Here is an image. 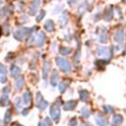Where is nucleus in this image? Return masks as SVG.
<instances>
[{"mask_svg":"<svg viewBox=\"0 0 126 126\" xmlns=\"http://www.w3.org/2000/svg\"><path fill=\"white\" fill-rule=\"evenodd\" d=\"M56 62H57V65H58L63 71H65V72H69V71H70L71 66H70V64H69L65 59H63V58H57V59H56Z\"/></svg>","mask_w":126,"mask_h":126,"instance_id":"obj_1","label":"nucleus"},{"mask_svg":"<svg viewBox=\"0 0 126 126\" xmlns=\"http://www.w3.org/2000/svg\"><path fill=\"white\" fill-rule=\"evenodd\" d=\"M50 114H51V117H52L53 120H55V121L59 120V118H60V110H59L58 104H54L50 108Z\"/></svg>","mask_w":126,"mask_h":126,"instance_id":"obj_2","label":"nucleus"},{"mask_svg":"<svg viewBox=\"0 0 126 126\" xmlns=\"http://www.w3.org/2000/svg\"><path fill=\"white\" fill-rule=\"evenodd\" d=\"M36 106L40 109V110H43L46 106H47V102L42 98L41 94H37V96H36Z\"/></svg>","mask_w":126,"mask_h":126,"instance_id":"obj_3","label":"nucleus"},{"mask_svg":"<svg viewBox=\"0 0 126 126\" xmlns=\"http://www.w3.org/2000/svg\"><path fill=\"white\" fill-rule=\"evenodd\" d=\"M94 120H95V123H96L98 126H107V125H108L107 119L104 118V117H102L101 115H96L95 118H94Z\"/></svg>","mask_w":126,"mask_h":126,"instance_id":"obj_4","label":"nucleus"},{"mask_svg":"<svg viewBox=\"0 0 126 126\" xmlns=\"http://www.w3.org/2000/svg\"><path fill=\"white\" fill-rule=\"evenodd\" d=\"M122 122H123V117H122V115L116 114V115H114V117L112 118L111 124H112V126H119L120 124H122Z\"/></svg>","mask_w":126,"mask_h":126,"instance_id":"obj_5","label":"nucleus"},{"mask_svg":"<svg viewBox=\"0 0 126 126\" xmlns=\"http://www.w3.org/2000/svg\"><path fill=\"white\" fill-rule=\"evenodd\" d=\"M76 105H77L76 100H71V101H68V102H66L64 104L63 109L64 110H72V109H74L76 107Z\"/></svg>","mask_w":126,"mask_h":126,"instance_id":"obj_6","label":"nucleus"},{"mask_svg":"<svg viewBox=\"0 0 126 126\" xmlns=\"http://www.w3.org/2000/svg\"><path fill=\"white\" fill-rule=\"evenodd\" d=\"M10 120H11V112H10V110L8 109V110L6 111V113H5V115H4V123H5V124H8V123L10 122Z\"/></svg>","mask_w":126,"mask_h":126,"instance_id":"obj_7","label":"nucleus"},{"mask_svg":"<svg viewBox=\"0 0 126 126\" xmlns=\"http://www.w3.org/2000/svg\"><path fill=\"white\" fill-rule=\"evenodd\" d=\"M30 101H31V94H30L29 92H27L24 94V103L28 104V103H30Z\"/></svg>","mask_w":126,"mask_h":126,"instance_id":"obj_8","label":"nucleus"},{"mask_svg":"<svg viewBox=\"0 0 126 126\" xmlns=\"http://www.w3.org/2000/svg\"><path fill=\"white\" fill-rule=\"evenodd\" d=\"M57 80H58V74H57V73H53L52 79H51V84H52V86H56Z\"/></svg>","mask_w":126,"mask_h":126,"instance_id":"obj_9","label":"nucleus"},{"mask_svg":"<svg viewBox=\"0 0 126 126\" xmlns=\"http://www.w3.org/2000/svg\"><path fill=\"white\" fill-rule=\"evenodd\" d=\"M82 114L84 115V117H89L90 114H91V112H90V110H89L88 108L83 107V109H82Z\"/></svg>","mask_w":126,"mask_h":126,"instance_id":"obj_10","label":"nucleus"},{"mask_svg":"<svg viewBox=\"0 0 126 126\" xmlns=\"http://www.w3.org/2000/svg\"><path fill=\"white\" fill-rule=\"evenodd\" d=\"M80 94H80V97H81L82 100H85V99L88 97V93H87L86 91H82Z\"/></svg>","mask_w":126,"mask_h":126,"instance_id":"obj_11","label":"nucleus"},{"mask_svg":"<svg viewBox=\"0 0 126 126\" xmlns=\"http://www.w3.org/2000/svg\"><path fill=\"white\" fill-rule=\"evenodd\" d=\"M7 103H8V97H7V95H3L2 98H1V104L6 105Z\"/></svg>","mask_w":126,"mask_h":126,"instance_id":"obj_12","label":"nucleus"},{"mask_svg":"<svg viewBox=\"0 0 126 126\" xmlns=\"http://www.w3.org/2000/svg\"><path fill=\"white\" fill-rule=\"evenodd\" d=\"M70 126H77V119L76 118H73L70 121Z\"/></svg>","mask_w":126,"mask_h":126,"instance_id":"obj_13","label":"nucleus"},{"mask_svg":"<svg viewBox=\"0 0 126 126\" xmlns=\"http://www.w3.org/2000/svg\"><path fill=\"white\" fill-rule=\"evenodd\" d=\"M65 90H66V84L62 83V84L60 85V92H61V93H63Z\"/></svg>","mask_w":126,"mask_h":126,"instance_id":"obj_14","label":"nucleus"},{"mask_svg":"<svg viewBox=\"0 0 126 126\" xmlns=\"http://www.w3.org/2000/svg\"><path fill=\"white\" fill-rule=\"evenodd\" d=\"M104 108H106V109H107V110H106V112H107V113H113V108H112V107H110V106H107V105H106V106H104Z\"/></svg>","mask_w":126,"mask_h":126,"instance_id":"obj_15","label":"nucleus"},{"mask_svg":"<svg viewBox=\"0 0 126 126\" xmlns=\"http://www.w3.org/2000/svg\"><path fill=\"white\" fill-rule=\"evenodd\" d=\"M45 123H46V124H48V126H51V125H52V122H51V120H50L48 117H46V118H45Z\"/></svg>","mask_w":126,"mask_h":126,"instance_id":"obj_16","label":"nucleus"},{"mask_svg":"<svg viewBox=\"0 0 126 126\" xmlns=\"http://www.w3.org/2000/svg\"><path fill=\"white\" fill-rule=\"evenodd\" d=\"M23 83H24V81H23V80H21V82H20V81H18V83H17L18 88H21V86L23 85Z\"/></svg>","mask_w":126,"mask_h":126,"instance_id":"obj_17","label":"nucleus"},{"mask_svg":"<svg viewBox=\"0 0 126 126\" xmlns=\"http://www.w3.org/2000/svg\"><path fill=\"white\" fill-rule=\"evenodd\" d=\"M38 126H46V125H45V123H43V122H39V123H38Z\"/></svg>","mask_w":126,"mask_h":126,"instance_id":"obj_18","label":"nucleus"},{"mask_svg":"<svg viewBox=\"0 0 126 126\" xmlns=\"http://www.w3.org/2000/svg\"><path fill=\"white\" fill-rule=\"evenodd\" d=\"M24 110H25V111H23V114H24V115H26V114H27L29 111H28V109H24Z\"/></svg>","mask_w":126,"mask_h":126,"instance_id":"obj_19","label":"nucleus"},{"mask_svg":"<svg viewBox=\"0 0 126 126\" xmlns=\"http://www.w3.org/2000/svg\"><path fill=\"white\" fill-rule=\"evenodd\" d=\"M19 126H22V125H19Z\"/></svg>","mask_w":126,"mask_h":126,"instance_id":"obj_20","label":"nucleus"},{"mask_svg":"<svg viewBox=\"0 0 126 126\" xmlns=\"http://www.w3.org/2000/svg\"><path fill=\"white\" fill-rule=\"evenodd\" d=\"M0 126H1V124H0Z\"/></svg>","mask_w":126,"mask_h":126,"instance_id":"obj_21","label":"nucleus"}]
</instances>
